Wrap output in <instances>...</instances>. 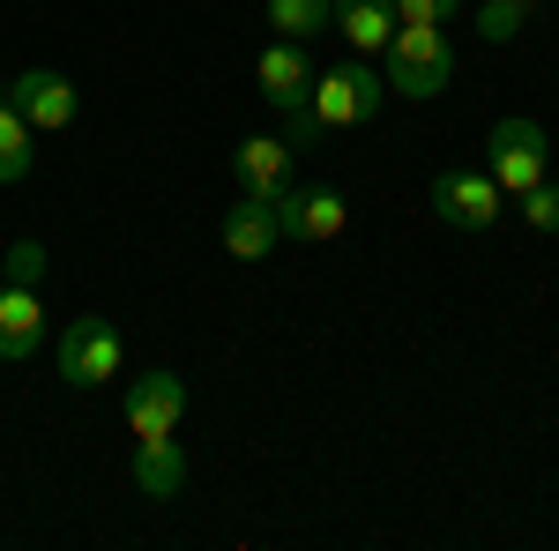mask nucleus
<instances>
[{
	"instance_id": "nucleus-1",
	"label": "nucleus",
	"mask_w": 559,
	"mask_h": 551,
	"mask_svg": "<svg viewBox=\"0 0 559 551\" xmlns=\"http://www.w3.org/2000/svg\"><path fill=\"white\" fill-rule=\"evenodd\" d=\"M381 60H388L381 83L395 89V97H418V105L455 83V45H448L440 23H395V38H388Z\"/></svg>"
},
{
	"instance_id": "nucleus-2",
	"label": "nucleus",
	"mask_w": 559,
	"mask_h": 551,
	"mask_svg": "<svg viewBox=\"0 0 559 551\" xmlns=\"http://www.w3.org/2000/svg\"><path fill=\"white\" fill-rule=\"evenodd\" d=\"M381 97H388V83L350 52L344 68H329V75H313V120H321V134H336V128H366L373 112H381Z\"/></svg>"
},
{
	"instance_id": "nucleus-3",
	"label": "nucleus",
	"mask_w": 559,
	"mask_h": 551,
	"mask_svg": "<svg viewBox=\"0 0 559 551\" xmlns=\"http://www.w3.org/2000/svg\"><path fill=\"white\" fill-rule=\"evenodd\" d=\"M269 202H276L284 239H299V247H329V239H344V224H350V202L336 187H321V179H284Z\"/></svg>"
},
{
	"instance_id": "nucleus-4",
	"label": "nucleus",
	"mask_w": 559,
	"mask_h": 551,
	"mask_svg": "<svg viewBox=\"0 0 559 551\" xmlns=\"http://www.w3.org/2000/svg\"><path fill=\"white\" fill-rule=\"evenodd\" d=\"M500 209H508V194L492 187V171H477V165L432 171V216H440L448 231H492Z\"/></svg>"
},
{
	"instance_id": "nucleus-5",
	"label": "nucleus",
	"mask_w": 559,
	"mask_h": 551,
	"mask_svg": "<svg viewBox=\"0 0 559 551\" xmlns=\"http://www.w3.org/2000/svg\"><path fill=\"white\" fill-rule=\"evenodd\" d=\"M485 171H492V187L515 202L530 194L537 179H545V128L537 120H500V128L485 134Z\"/></svg>"
},
{
	"instance_id": "nucleus-6",
	"label": "nucleus",
	"mask_w": 559,
	"mask_h": 551,
	"mask_svg": "<svg viewBox=\"0 0 559 551\" xmlns=\"http://www.w3.org/2000/svg\"><path fill=\"white\" fill-rule=\"evenodd\" d=\"M60 381H68V387L120 381V328H112V321H97V313L68 321V328H60Z\"/></svg>"
},
{
	"instance_id": "nucleus-7",
	"label": "nucleus",
	"mask_w": 559,
	"mask_h": 551,
	"mask_svg": "<svg viewBox=\"0 0 559 551\" xmlns=\"http://www.w3.org/2000/svg\"><path fill=\"white\" fill-rule=\"evenodd\" d=\"M8 105L31 120L38 134H60L75 128V112H83V97H75V83L68 75H52V68H23L15 83H8Z\"/></svg>"
},
{
	"instance_id": "nucleus-8",
	"label": "nucleus",
	"mask_w": 559,
	"mask_h": 551,
	"mask_svg": "<svg viewBox=\"0 0 559 551\" xmlns=\"http://www.w3.org/2000/svg\"><path fill=\"white\" fill-rule=\"evenodd\" d=\"M179 418H187V381L179 373H142L128 387V432L134 440H165V432H179Z\"/></svg>"
},
{
	"instance_id": "nucleus-9",
	"label": "nucleus",
	"mask_w": 559,
	"mask_h": 551,
	"mask_svg": "<svg viewBox=\"0 0 559 551\" xmlns=\"http://www.w3.org/2000/svg\"><path fill=\"white\" fill-rule=\"evenodd\" d=\"M313 75H321V68L306 60V45H299V38H276V45H269V52L254 60V83H261V97H269L276 112L306 105V97H313Z\"/></svg>"
},
{
	"instance_id": "nucleus-10",
	"label": "nucleus",
	"mask_w": 559,
	"mask_h": 551,
	"mask_svg": "<svg viewBox=\"0 0 559 551\" xmlns=\"http://www.w3.org/2000/svg\"><path fill=\"white\" fill-rule=\"evenodd\" d=\"M276 247H284L276 202H261V194H239V202L224 209V254H231V261H269Z\"/></svg>"
},
{
	"instance_id": "nucleus-11",
	"label": "nucleus",
	"mask_w": 559,
	"mask_h": 551,
	"mask_svg": "<svg viewBox=\"0 0 559 551\" xmlns=\"http://www.w3.org/2000/svg\"><path fill=\"white\" fill-rule=\"evenodd\" d=\"M292 157H299V149H292L284 134H247V142L231 149V171H239V194H261V202H269V194H276V187L292 179Z\"/></svg>"
},
{
	"instance_id": "nucleus-12",
	"label": "nucleus",
	"mask_w": 559,
	"mask_h": 551,
	"mask_svg": "<svg viewBox=\"0 0 559 551\" xmlns=\"http://www.w3.org/2000/svg\"><path fill=\"white\" fill-rule=\"evenodd\" d=\"M134 492L142 500H179V484H187V447H179V432L165 440H134Z\"/></svg>"
},
{
	"instance_id": "nucleus-13",
	"label": "nucleus",
	"mask_w": 559,
	"mask_h": 551,
	"mask_svg": "<svg viewBox=\"0 0 559 551\" xmlns=\"http://www.w3.org/2000/svg\"><path fill=\"white\" fill-rule=\"evenodd\" d=\"M395 0H336V23L329 31H344V45L358 52V60H373V52H388V38H395Z\"/></svg>"
},
{
	"instance_id": "nucleus-14",
	"label": "nucleus",
	"mask_w": 559,
	"mask_h": 551,
	"mask_svg": "<svg viewBox=\"0 0 559 551\" xmlns=\"http://www.w3.org/2000/svg\"><path fill=\"white\" fill-rule=\"evenodd\" d=\"M45 343V306L31 284H0V358H31Z\"/></svg>"
},
{
	"instance_id": "nucleus-15",
	"label": "nucleus",
	"mask_w": 559,
	"mask_h": 551,
	"mask_svg": "<svg viewBox=\"0 0 559 551\" xmlns=\"http://www.w3.org/2000/svg\"><path fill=\"white\" fill-rule=\"evenodd\" d=\"M31 157H38V128L0 97V187H15V179L31 171Z\"/></svg>"
},
{
	"instance_id": "nucleus-16",
	"label": "nucleus",
	"mask_w": 559,
	"mask_h": 551,
	"mask_svg": "<svg viewBox=\"0 0 559 551\" xmlns=\"http://www.w3.org/2000/svg\"><path fill=\"white\" fill-rule=\"evenodd\" d=\"M329 23H336V0H269V31H276V38H321V31H329Z\"/></svg>"
},
{
	"instance_id": "nucleus-17",
	"label": "nucleus",
	"mask_w": 559,
	"mask_h": 551,
	"mask_svg": "<svg viewBox=\"0 0 559 551\" xmlns=\"http://www.w3.org/2000/svg\"><path fill=\"white\" fill-rule=\"evenodd\" d=\"M522 23H530V0H485V8H477V38L485 45L522 38Z\"/></svg>"
},
{
	"instance_id": "nucleus-18",
	"label": "nucleus",
	"mask_w": 559,
	"mask_h": 551,
	"mask_svg": "<svg viewBox=\"0 0 559 551\" xmlns=\"http://www.w3.org/2000/svg\"><path fill=\"white\" fill-rule=\"evenodd\" d=\"M45 268H52V261H45L38 239H15V247L0 254V284H31V291H38V284H45Z\"/></svg>"
},
{
	"instance_id": "nucleus-19",
	"label": "nucleus",
	"mask_w": 559,
	"mask_h": 551,
	"mask_svg": "<svg viewBox=\"0 0 559 551\" xmlns=\"http://www.w3.org/2000/svg\"><path fill=\"white\" fill-rule=\"evenodd\" d=\"M515 209H522L530 231H559V187H552V179H537L530 194H515Z\"/></svg>"
},
{
	"instance_id": "nucleus-20",
	"label": "nucleus",
	"mask_w": 559,
	"mask_h": 551,
	"mask_svg": "<svg viewBox=\"0 0 559 551\" xmlns=\"http://www.w3.org/2000/svg\"><path fill=\"white\" fill-rule=\"evenodd\" d=\"M395 15H403V23H455L463 0H395Z\"/></svg>"
}]
</instances>
